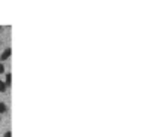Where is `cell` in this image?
<instances>
[{"mask_svg":"<svg viewBox=\"0 0 153 137\" xmlns=\"http://www.w3.org/2000/svg\"><path fill=\"white\" fill-rule=\"evenodd\" d=\"M11 54H12V49L11 48H6L5 51H3V54L0 55V61H5V60H7L11 57Z\"/></svg>","mask_w":153,"mask_h":137,"instance_id":"6da1fadb","label":"cell"},{"mask_svg":"<svg viewBox=\"0 0 153 137\" xmlns=\"http://www.w3.org/2000/svg\"><path fill=\"white\" fill-rule=\"evenodd\" d=\"M3 82L6 83V87H11V83H12V75H11V73H7Z\"/></svg>","mask_w":153,"mask_h":137,"instance_id":"7a4b0ae2","label":"cell"},{"mask_svg":"<svg viewBox=\"0 0 153 137\" xmlns=\"http://www.w3.org/2000/svg\"><path fill=\"white\" fill-rule=\"evenodd\" d=\"M6 110H7V104H6V103H3V101H0V115L5 113Z\"/></svg>","mask_w":153,"mask_h":137,"instance_id":"3957f363","label":"cell"},{"mask_svg":"<svg viewBox=\"0 0 153 137\" xmlns=\"http://www.w3.org/2000/svg\"><path fill=\"white\" fill-rule=\"evenodd\" d=\"M6 90H7L6 83H5L3 81H0V92H6Z\"/></svg>","mask_w":153,"mask_h":137,"instance_id":"277c9868","label":"cell"},{"mask_svg":"<svg viewBox=\"0 0 153 137\" xmlns=\"http://www.w3.org/2000/svg\"><path fill=\"white\" fill-rule=\"evenodd\" d=\"M3 73H5V66L0 63V75H3Z\"/></svg>","mask_w":153,"mask_h":137,"instance_id":"5b68a950","label":"cell"},{"mask_svg":"<svg viewBox=\"0 0 153 137\" xmlns=\"http://www.w3.org/2000/svg\"><path fill=\"white\" fill-rule=\"evenodd\" d=\"M3 137H12V133H11V131H6Z\"/></svg>","mask_w":153,"mask_h":137,"instance_id":"8992f818","label":"cell"},{"mask_svg":"<svg viewBox=\"0 0 153 137\" xmlns=\"http://www.w3.org/2000/svg\"><path fill=\"white\" fill-rule=\"evenodd\" d=\"M0 119H2V115H0Z\"/></svg>","mask_w":153,"mask_h":137,"instance_id":"52a82bcc","label":"cell"}]
</instances>
